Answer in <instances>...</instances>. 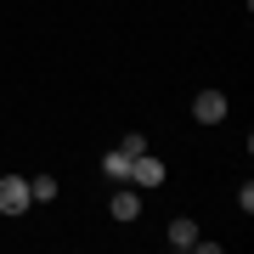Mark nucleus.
I'll use <instances>...</instances> for the list:
<instances>
[{
	"instance_id": "nucleus-6",
	"label": "nucleus",
	"mask_w": 254,
	"mask_h": 254,
	"mask_svg": "<svg viewBox=\"0 0 254 254\" xmlns=\"http://www.w3.org/2000/svg\"><path fill=\"white\" fill-rule=\"evenodd\" d=\"M102 175H108V181H130V153H119V147H113V153L102 158Z\"/></svg>"
},
{
	"instance_id": "nucleus-2",
	"label": "nucleus",
	"mask_w": 254,
	"mask_h": 254,
	"mask_svg": "<svg viewBox=\"0 0 254 254\" xmlns=\"http://www.w3.org/2000/svg\"><path fill=\"white\" fill-rule=\"evenodd\" d=\"M164 175H170V170H164L153 153H136V158H130V187H164Z\"/></svg>"
},
{
	"instance_id": "nucleus-7",
	"label": "nucleus",
	"mask_w": 254,
	"mask_h": 254,
	"mask_svg": "<svg viewBox=\"0 0 254 254\" xmlns=\"http://www.w3.org/2000/svg\"><path fill=\"white\" fill-rule=\"evenodd\" d=\"M28 198H34V203H51L57 198V181H51V175H34V181H28Z\"/></svg>"
},
{
	"instance_id": "nucleus-3",
	"label": "nucleus",
	"mask_w": 254,
	"mask_h": 254,
	"mask_svg": "<svg viewBox=\"0 0 254 254\" xmlns=\"http://www.w3.org/2000/svg\"><path fill=\"white\" fill-rule=\"evenodd\" d=\"M108 209H113V220H136V215H141V187L119 181V192L108 198Z\"/></svg>"
},
{
	"instance_id": "nucleus-8",
	"label": "nucleus",
	"mask_w": 254,
	"mask_h": 254,
	"mask_svg": "<svg viewBox=\"0 0 254 254\" xmlns=\"http://www.w3.org/2000/svg\"><path fill=\"white\" fill-rule=\"evenodd\" d=\"M119 153H130V158H136V153H147V136H141V130H130V136L119 141Z\"/></svg>"
},
{
	"instance_id": "nucleus-5",
	"label": "nucleus",
	"mask_w": 254,
	"mask_h": 254,
	"mask_svg": "<svg viewBox=\"0 0 254 254\" xmlns=\"http://www.w3.org/2000/svg\"><path fill=\"white\" fill-rule=\"evenodd\" d=\"M164 237H170V249H198V226H192L187 215L170 220V232H164Z\"/></svg>"
},
{
	"instance_id": "nucleus-1",
	"label": "nucleus",
	"mask_w": 254,
	"mask_h": 254,
	"mask_svg": "<svg viewBox=\"0 0 254 254\" xmlns=\"http://www.w3.org/2000/svg\"><path fill=\"white\" fill-rule=\"evenodd\" d=\"M28 203H34V198H28L23 175H0V215H23Z\"/></svg>"
},
{
	"instance_id": "nucleus-4",
	"label": "nucleus",
	"mask_w": 254,
	"mask_h": 254,
	"mask_svg": "<svg viewBox=\"0 0 254 254\" xmlns=\"http://www.w3.org/2000/svg\"><path fill=\"white\" fill-rule=\"evenodd\" d=\"M192 119H198V125H220V119H226V96H220V91H198Z\"/></svg>"
}]
</instances>
